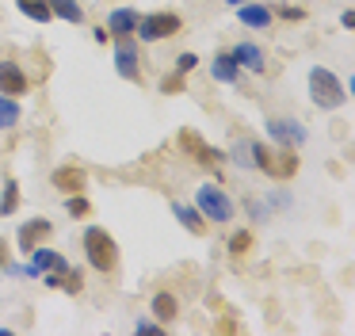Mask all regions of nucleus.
Masks as SVG:
<instances>
[{
  "mask_svg": "<svg viewBox=\"0 0 355 336\" xmlns=\"http://www.w3.org/2000/svg\"><path fill=\"white\" fill-rule=\"evenodd\" d=\"M248 157L260 172H268L271 180H291L298 172V157H294V145H283V149H268L260 142H248Z\"/></svg>",
  "mask_w": 355,
  "mask_h": 336,
  "instance_id": "f257e3e1",
  "label": "nucleus"
},
{
  "mask_svg": "<svg viewBox=\"0 0 355 336\" xmlns=\"http://www.w3.org/2000/svg\"><path fill=\"white\" fill-rule=\"evenodd\" d=\"M85 252H88V264L96 267V271H115V264H119V244H115V237L107 233V229H100V226H92L85 233Z\"/></svg>",
  "mask_w": 355,
  "mask_h": 336,
  "instance_id": "f03ea898",
  "label": "nucleus"
},
{
  "mask_svg": "<svg viewBox=\"0 0 355 336\" xmlns=\"http://www.w3.org/2000/svg\"><path fill=\"white\" fill-rule=\"evenodd\" d=\"M309 96H313L317 107H324V111H336V107L347 99V92H344V84L336 81V73L313 65V69H309Z\"/></svg>",
  "mask_w": 355,
  "mask_h": 336,
  "instance_id": "7ed1b4c3",
  "label": "nucleus"
},
{
  "mask_svg": "<svg viewBox=\"0 0 355 336\" xmlns=\"http://www.w3.org/2000/svg\"><path fill=\"white\" fill-rule=\"evenodd\" d=\"M195 210L210 221H230L233 218V203L218 183H202V187L195 191Z\"/></svg>",
  "mask_w": 355,
  "mask_h": 336,
  "instance_id": "20e7f679",
  "label": "nucleus"
},
{
  "mask_svg": "<svg viewBox=\"0 0 355 336\" xmlns=\"http://www.w3.org/2000/svg\"><path fill=\"white\" fill-rule=\"evenodd\" d=\"M180 31V15L172 12H153V15H138V27H134V35L146 38V42H161V38L176 35Z\"/></svg>",
  "mask_w": 355,
  "mask_h": 336,
  "instance_id": "39448f33",
  "label": "nucleus"
},
{
  "mask_svg": "<svg viewBox=\"0 0 355 336\" xmlns=\"http://www.w3.org/2000/svg\"><path fill=\"white\" fill-rule=\"evenodd\" d=\"M115 65H119V76H126V81H138L141 76V53L130 35H123L115 42Z\"/></svg>",
  "mask_w": 355,
  "mask_h": 336,
  "instance_id": "423d86ee",
  "label": "nucleus"
},
{
  "mask_svg": "<svg viewBox=\"0 0 355 336\" xmlns=\"http://www.w3.org/2000/svg\"><path fill=\"white\" fill-rule=\"evenodd\" d=\"M27 92V76L16 61H0V96H24Z\"/></svg>",
  "mask_w": 355,
  "mask_h": 336,
  "instance_id": "0eeeda50",
  "label": "nucleus"
},
{
  "mask_svg": "<svg viewBox=\"0 0 355 336\" xmlns=\"http://www.w3.org/2000/svg\"><path fill=\"white\" fill-rule=\"evenodd\" d=\"M268 134L275 137V142H283V145H302L306 142V130H302V122H294V119H268Z\"/></svg>",
  "mask_w": 355,
  "mask_h": 336,
  "instance_id": "6e6552de",
  "label": "nucleus"
},
{
  "mask_svg": "<svg viewBox=\"0 0 355 336\" xmlns=\"http://www.w3.org/2000/svg\"><path fill=\"white\" fill-rule=\"evenodd\" d=\"M50 233H54V226H50L46 218H35V221H27V226L19 229V249H24V252L39 249V244L46 241Z\"/></svg>",
  "mask_w": 355,
  "mask_h": 336,
  "instance_id": "1a4fd4ad",
  "label": "nucleus"
},
{
  "mask_svg": "<svg viewBox=\"0 0 355 336\" xmlns=\"http://www.w3.org/2000/svg\"><path fill=\"white\" fill-rule=\"evenodd\" d=\"M31 256H35V275L39 271H54V275H65L69 271V264H65V256L62 252H50V249H31Z\"/></svg>",
  "mask_w": 355,
  "mask_h": 336,
  "instance_id": "9d476101",
  "label": "nucleus"
},
{
  "mask_svg": "<svg viewBox=\"0 0 355 336\" xmlns=\"http://www.w3.org/2000/svg\"><path fill=\"white\" fill-rule=\"evenodd\" d=\"M134 27H138V12H134V8H115V12L107 15V31L115 38L134 35Z\"/></svg>",
  "mask_w": 355,
  "mask_h": 336,
  "instance_id": "9b49d317",
  "label": "nucleus"
},
{
  "mask_svg": "<svg viewBox=\"0 0 355 336\" xmlns=\"http://www.w3.org/2000/svg\"><path fill=\"white\" fill-rule=\"evenodd\" d=\"M180 145H184V149L191 153L195 160H202V165H214V160H218V153L210 149V145L202 142L199 134H195V130H184V134H180Z\"/></svg>",
  "mask_w": 355,
  "mask_h": 336,
  "instance_id": "f8f14e48",
  "label": "nucleus"
},
{
  "mask_svg": "<svg viewBox=\"0 0 355 336\" xmlns=\"http://www.w3.org/2000/svg\"><path fill=\"white\" fill-rule=\"evenodd\" d=\"M237 15H241V23L245 27H256V31H263L271 23V8H263V4H237Z\"/></svg>",
  "mask_w": 355,
  "mask_h": 336,
  "instance_id": "ddd939ff",
  "label": "nucleus"
},
{
  "mask_svg": "<svg viewBox=\"0 0 355 336\" xmlns=\"http://www.w3.org/2000/svg\"><path fill=\"white\" fill-rule=\"evenodd\" d=\"M210 76H214V81H222V84H233L241 76V65L233 61V53H218L214 65H210Z\"/></svg>",
  "mask_w": 355,
  "mask_h": 336,
  "instance_id": "4468645a",
  "label": "nucleus"
},
{
  "mask_svg": "<svg viewBox=\"0 0 355 336\" xmlns=\"http://www.w3.org/2000/svg\"><path fill=\"white\" fill-rule=\"evenodd\" d=\"M233 61L245 65V69H252V73H260V69H263V53H260V46H252V42H241L237 50H233Z\"/></svg>",
  "mask_w": 355,
  "mask_h": 336,
  "instance_id": "2eb2a0df",
  "label": "nucleus"
},
{
  "mask_svg": "<svg viewBox=\"0 0 355 336\" xmlns=\"http://www.w3.org/2000/svg\"><path fill=\"white\" fill-rule=\"evenodd\" d=\"M54 187H62L65 195H73V191L85 187V172H80V168H58V172H54Z\"/></svg>",
  "mask_w": 355,
  "mask_h": 336,
  "instance_id": "dca6fc26",
  "label": "nucleus"
},
{
  "mask_svg": "<svg viewBox=\"0 0 355 336\" xmlns=\"http://www.w3.org/2000/svg\"><path fill=\"white\" fill-rule=\"evenodd\" d=\"M172 210H176V218H180V221H184V229H191V233H207V218H202V214L195 210V206L176 203Z\"/></svg>",
  "mask_w": 355,
  "mask_h": 336,
  "instance_id": "f3484780",
  "label": "nucleus"
},
{
  "mask_svg": "<svg viewBox=\"0 0 355 336\" xmlns=\"http://www.w3.org/2000/svg\"><path fill=\"white\" fill-rule=\"evenodd\" d=\"M153 313H157V321H161V325H168V321H176L180 302H176L172 294H157V298H153Z\"/></svg>",
  "mask_w": 355,
  "mask_h": 336,
  "instance_id": "a211bd4d",
  "label": "nucleus"
},
{
  "mask_svg": "<svg viewBox=\"0 0 355 336\" xmlns=\"http://www.w3.org/2000/svg\"><path fill=\"white\" fill-rule=\"evenodd\" d=\"M46 4H50V12L62 15L65 23H80V19H85V12H80L77 0H46Z\"/></svg>",
  "mask_w": 355,
  "mask_h": 336,
  "instance_id": "6ab92c4d",
  "label": "nucleus"
},
{
  "mask_svg": "<svg viewBox=\"0 0 355 336\" xmlns=\"http://www.w3.org/2000/svg\"><path fill=\"white\" fill-rule=\"evenodd\" d=\"M16 4H19V12H24L27 19H35V23H46L50 15H54L46 0H16Z\"/></svg>",
  "mask_w": 355,
  "mask_h": 336,
  "instance_id": "aec40b11",
  "label": "nucleus"
},
{
  "mask_svg": "<svg viewBox=\"0 0 355 336\" xmlns=\"http://www.w3.org/2000/svg\"><path fill=\"white\" fill-rule=\"evenodd\" d=\"M19 122V103L16 96H0V130H12Z\"/></svg>",
  "mask_w": 355,
  "mask_h": 336,
  "instance_id": "412c9836",
  "label": "nucleus"
},
{
  "mask_svg": "<svg viewBox=\"0 0 355 336\" xmlns=\"http://www.w3.org/2000/svg\"><path fill=\"white\" fill-rule=\"evenodd\" d=\"M16 206H19V183L8 180V183H4V199H0V218H8Z\"/></svg>",
  "mask_w": 355,
  "mask_h": 336,
  "instance_id": "4be33fe9",
  "label": "nucleus"
},
{
  "mask_svg": "<svg viewBox=\"0 0 355 336\" xmlns=\"http://www.w3.org/2000/svg\"><path fill=\"white\" fill-rule=\"evenodd\" d=\"M65 210H69V214H73V218H85V214H88V210H92V206H88V199H85V195H80V191H73V195H69V199H65Z\"/></svg>",
  "mask_w": 355,
  "mask_h": 336,
  "instance_id": "5701e85b",
  "label": "nucleus"
},
{
  "mask_svg": "<svg viewBox=\"0 0 355 336\" xmlns=\"http://www.w3.org/2000/svg\"><path fill=\"white\" fill-rule=\"evenodd\" d=\"M248 244H252V237H248L245 229H241V233H233V241H230V252H233V256H245V252H248Z\"/></svg>",
  "mask_w": 355,
  "mask_h": 336,
  "instance_id": "b1692460",
  "label": "nucleus"
},
{
  "mask_svg": "<svg viewBox=\"0 0 355 336\" xmlns=\"http://www.w3.org/2000/svg\"><path fill=\"white\" fill-rule=\"evenodd\" d=\"M62 279H65L62 287L69 290V294H80V290H85V279H80V271H65Z\"/></svg>",
  "mask_w": 355,
  "mask_h": 336,
  "instance_id": "393cba45",
  "label": "nucleus"
},
{
  "mask_svg": "<svg viewBox=\"0 0 355 336\" xmlns=\"http://www.w3.org/2000/svg\"><path fill=\"white\" fill-rule=\"evenodd\" d=\"M195 65H199V58H195V53H180V61H176V73H180V76H187Z\"/></svg>",
  "mask_w": 355,
  "mask_h": 336,
  "instance_id": "a878e982",
  "label": "nucleus"
},
{
  "mask_svg": "<svg viewBox=\"0 0 355 336\" xmlns=\"http://www.w3.org/2000/svg\"><path fill=\"white\" fill-rule=\"evenodd\" d=\"M275 15H283V19H302L306 12H302V8H291V4H279V8H275Z\"/></svg>",
  "mask_w": 355,
  "mask_h": 336,
  "instance_id": "bb28decb",
  "label": "nucleus"
},
{
  "mask_svg": "<svg viewBox=\"0 0 355 336\" xmlns=\"http://www.w3.org/2000/svg\"><path fill=\"white\" fill-rule=\"evenodd\" d=\"M161 88H164V92H180V88H184V76H180V73H176V76H164Z\"/></svg>",
  "mask_w": 355,
  "mask_h": 336,
  "instance_id": "cd10ccee",
  "label": "nucleus"
},
{
  "mask_svg": "<svg viewBox=\"0 0 355 336\" xmlns=\"http://www.w3.org/2000/svg\"><path fill=\"white\" fill-rule=\"evenodd\" d=\"M161 325H153V321H138V333H157Z\"/></svg>",
  "mask_w": 355,
  "mask_h": 336,
  "instance_id": "c85d7f7f",
  "label": "nucleus"
},
{
  "mask_svg": "<svg viewBox=\"0 0 355 336\" xmlns=\"http://www.w3.org/2000/svg\"><path fill=\"white\" fill-rule=\"evenodd\" d=\"M340 23H344V27L352 31V27H355V12H344V15H340Z\"/></svg>",
  "mask_w": 355,
  "mask_h": 336,
  "instance_id": "c756f323",
  "label": "nucleus"
},
{
  "mask_svg": "<svg viewBox=\"0 0 355 336\" xmlns=\"http://www.w3.org/2000/svg\"><path fill=\"white\" fill-rule=\"evenodd\" d=\"M225 4H245V0H225Z\"/></svg>",
  "mask_w": 355,
  "mask_h": 336,
  "instance_id": "7c9ffc66",
  "label": "nucleus"
}]
</instances>
